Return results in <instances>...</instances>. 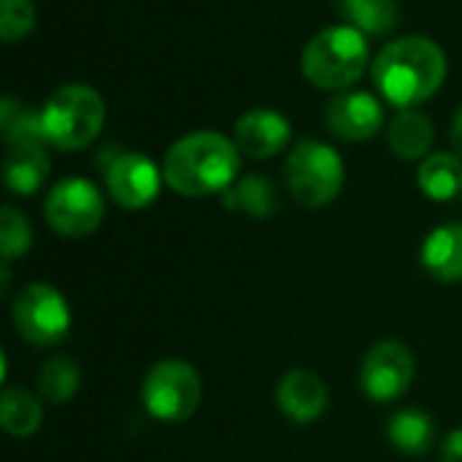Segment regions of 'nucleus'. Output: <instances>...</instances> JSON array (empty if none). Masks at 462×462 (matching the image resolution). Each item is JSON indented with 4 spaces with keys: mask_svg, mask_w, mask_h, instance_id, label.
Wrapping results in <instances>:
<instances>
[{
    "mask_svg": "<svg viewBox=\"0 0 462 462\" xmlns=\"http://www.w3.org/2000/svg\"><path fill=\"white\" fill-rule=\"evenodd\" d=\"M35 27V5L30 0H0V35L5 43L22 41Z\"/></svg>",
    "mask_w": 462,
    "mask_h": 462,
    "instance_id": "obj_25",
    "label": "nucleus"
},
{
    "mask_svg": "<svg viewBox=\"0 0 462 462\" xmlns=\"http://www.w3.org/2000/svg\"><path fill=\"white\" fill-rule=\"evenodd\" d=\"M292 135L290 119L271 108H252L246 111L233 130V141L241 154L252 160H271L282 149H287Z\"/></svg>",
    "mask_w": 462,
    "mask_h": 462,
    "instance_id": "obj_13",
    "label": "nucleus"
},
{
    "mask_svg": "<svg viewBox=\"0 0 462 462\" xmlns=\"http://www.w3.org/2000/svg\"><path fill=\"white\" fill-rule=\"evenodd\" d=\"M325 122L341 141H368L384 127V108L368 92H341L325 108Z\"/></svg>",
    "mask_w": 462,
    "mask_h": 462,
    "instance_id": "obj_11",
    "label": "nucleus"
},
{
    "mask_svg": "<svg viewBox=\"0 0 462 462\" xmlns=\"http://www.w3.org/2000/svg\"><path fill=\"white\" fill-rule=\"evenodd\" d=\"M365 32L336 24L319 30L300 54V70L317 89H346L368 70Z\"/></svg>",
    "mask_w": 462,
    "mask_h": 462,
    "instance_id": "obj_3",
    "label": "nucleus"
},
{
    "mask_svg": "<svg viewBox=\"0 0 462 462\" xmlns=\"http://www.w3.org/2000/svg\"><path fill=\"white\" fill-rule=\"evenodd\" d=\"M387 439L403 455H425L436 439L433 417L422 409H401L387 422Z\"/></svg>",
    "mask_w": 462,
    "mask_h": 462,
    "instance_id": "obj_20",
    "label": "nucleus"
},
{
    "mask_svg": "<svg viewBox=\"0 0 462 462\" xmlns=\"http://www.w3.org/2000/svg\"><path fill=\"white\" fill-rule=\"evenodd\" d=\"M433 122L417 108H401L387 125V143L401 160H425L433 149Z\"/></svg>",
    "mask_w": 462,
    "mask_h": 462,
    "instance_id": "obj_15",
    "label": "nucleus"
},
{
    "mask_svg": "<svg viewBox=\"0 0 462 462\" xmlns=\"http://www.w3.org/2000/svg\"><path fill=\"white\" fill-rule=\"evenodd\" d=\"M222 206L227 211H241L252 219H271L279 211V189L268 176H244L236 179L222 192Z\"/></svg>",
    "mask_w": 462,
    "mask_h": 462,
    "instance_id": "obj_17",
    "label": "nucleus"
},
{
    "mask_svg": "<svg viewBox=\"0 0 462 462\" xmlns=\"http://www.w3.org/2000/svg\"><path fill=\"white\" fill-rule=\"evenodd\" d=\"M374 84L384 100L398 108H411L433 97L447 79L444 49L425 35L390 41L374 60Z\"/></svg>",
    "mask_w": 462,
    "mask_h": 462,
    "instance_id": "obj_1",
    "label": "nucleus"
},
{
    "mask_svg": "<svg viewBox=\"0 0 462 462\" xmlns=\"http://www.w3.org/2000/svg\"><path fill=\"white\" fill-rule=\"evenodd\" d=\"M203 401L200 374L184 360L154 363L141 384V403L146 414L165 425L187 422Z\"/></svg>",
    "mask_w": 462,
    "mask_h": 462,
    "instance_id": "obj_6",
    "label": "nucleus"
},
{
    "mask_svg": "<svg viewBox=\"0 0 462 462\" xmlns=\"http://www.w3.org/2000/svg\"><path fill=\"white\" fill-rule=\"evenodd\" d=\"M46 176H49V154L43 143H24V146L8 149L5 162H3V179L14 195L38 192Z\"/></svg>",
    "mask_w": 462,
    "mask_h": 462,
    "instance_id": "obj_16",
    "label": "nucleus"
},
{
    "mask_svg": "<svg viewBox=\"0 0 462 462\" xmlns=\"http://www.w3.org/2000/svg\"><path fill=\"white\" fill-rule=\"evenodd\" d=\"M241 168V149L222 133L200 130L179 138L162 162L165 184L184 198L225 192Z\"/></svg>",
    "mask_w": 462,
    "mask_h": 462,
    "instance_id": "obj_2",
    "label": "nucleus"
},
{
    "mask_svg": "<svg viewBox=\"0 0 462 462\" xmlns=\"http://www.w3.org/2000/svg\"><path fill=\"white\" fill-rule=\"evenodd\" d=\"M330 403V390L325 379L309 368L287 371L276 384V406L295 425L317 422Z\"/></svg>",
    "mask_w": 462,
    "mask_h": 462,
    "instance_id": "obj_12",
    "label": "nucleus"
},
{
    "mask_svg": "<svg viewBox=\"0 0 462 462\" xmlns=\"http://www.w3.org/2000/svg\"><path fill=\"white\" fill-rule=\"evenodd\" d=\"M441 462H462V428L452 430L441 444Z\"/></svg>",
    "mask_w": 462,
    "mask_h": 462,
    "instance_id": "obj_26",
    "label": "nucleus"
},
{
    "mask_svg": "<svg viewBox=\"0 0 462 462\" xmlns=\"http://www.w3.org/2000/svg\"><path fill=\"white\" fill-rule=\"evenodd\" d=\"M106 214V203L100 189L87 179H62L54 184L43 203V217L49 227L65 238H87L92 236Z\"/></svg>",
    "mask_w": 462,
    "mask_h": 462,
    "instance_id": "obj_8",
    "label": "nucleus"
},
{
    "mask_svg": "<svg viewBox=\"0 0 462 462\" xmlns=\"http://www.w3.org/2000/svg\"><path fill=\"white\" fill-rule=\"evenodd\" d=\"M41 122L46 141L54 149L79 152L100 135L106 122V103L87 84H65L43 103Z\"/></svg>",
    "mask_w": 462,
    "mask_h": 462,
    "instance_id": "obj_4",
    "label": "nucleus"
},
{
    "mask_svg": "<svg viewBox=\"0 0 462 462\" xmlns=\"http://www.w3.org/2000/svg\"><path fill=\"white\" fill-rule=\"evenodd\" d=\"M0 127H3V138L8 143V149L24 146V143H49L46 133H43L41 111L35 114L8 95L0 103Z\"/></svg>",
    "mask_w": 462,
    "mask_h": 462,
    "instance_id": "obj_23",
    "label": "nucleus"
},
{
    "mask_svg": "<svg viewBox=\"0 0 462 462\" xmlns=\"http://www.w3.org/2000/svg\"><path fill=\"white\" fill-rule=\"evenodd\" d=\"M0 425L14 439L35 436L41 430V425H43L41 395H32L30 390H22V387L3 390V398H0Z\"/></svg>",
    "mask_w": 462,
    "mask_h": 462,
    "instance_id": "obj_19",
    "label": "nucleus"
},
{
    "mask_svg": "<svg viewBox=\"0 0 462 462\" xmlns=\"http://www.w3.org/2000/svg\"><path fill=\"white\" fill-rule=\"evenodd\" d=\"M420 260L433 279L444 284L462 282V222H447L430 230L422 244Z\"/></svg>",
    "mask_w": 462,
    "mask_h": 462,
    "instance_id": "obj_14",
    "label": "nucleus"
},
{
    "mask_svg": "<svg viewBox=\"0 0 462 462\" xmlns=\"http://www.w3.org/2000/svg\"><path fill=\"white\" fill-rule=\"evenodd\" d=\"M417 360L403 341L374 344L360 363V390L374 403H395L414 384Z\"/></svg>",
    "mask_w": 462,
    "mask_h": 462,
    "instance_id": "obj_9",
    "label": "nucleus"
},
{
    "mask_svg": "<svg viewBox=\"0 0 462 462\" xmlns=\"http://www.w3.org/2000/svg\"><path fill=\"white\" fill-rule=\"evenodd\" d=\"M11 322L22 341L32 346H57L70 333V303L46 282H30L22 287L11 306Z\"/></svg>",
    "mask_w": 462,
    "mask_h": 462,
    "instance_id": "obj_7",
    "label": "nucleus"
},
{
    "mask_svg": "<svg viewBox=\"0 0 462 462\" xmlns=\"http://www.w3.org/2000/svg\"><path fill=\"white\" fill-rule=\"evenodd\" d=\"M449 138H452V146H455V154L462 160V106L460 111L455 114L452 119V130H449Z\"/></svg>",
    "mask_w": 462,
    "mask_h": 462,
    "instance_id": "obj_27",
    "label": "nucleus"
},
{
    "mask_svg": "<svg viewBox=\"0 0 462 462\" xmlns=\"http://www.w3.org/2000/svg\"><path fill=\"white\" fill-rule=\"evenodd\" d=\"M79 387H81V371L65 355L49 357L38 371V395L51 406L70 403L76 398Z\"/></svg>",
    "mask_w": 462,
    "mask_h": 462,
    "instance_id": "obj_22",
    "label": "nucleus"
},
{
    "mask_svg": "<svg viewBox=\"0 0 462 462\" xmlns=\"http://www.w3.org/2000/svg\"><path fill=\"white\" fill-rule=\"evenodd\" d=\"M290 195L306 208L330 206L344 187V160L322 141H300L284 162Z\"/></svg>",
    "mask_w": 462,
    "mask_h": 462,
    "instance_id": "obj_5",
    "label": "nucleus"
},
{
    "mask_svg": "<svg viewBox=\"0 0 462 462\" xmlns=\"http://www.w3.org/2000/svg\"><path fill=\"white\" fill-rule=\"evenodd\" d=\"M333 5L349 22V27L368 35H384L395 30L401 16L395 0H333Z\"/></svg>",
    "mask_w": 462,
    "mask_h": 462,
    "instance_id": "obj_21",
    "label": "nucleus"
},
{
    "mask_svg": "<svg viewBox=\"0 0 462 462\" xmlns=\"http://www.w3.org/2000/svg\"><path fill=\"white\" fill-rule=\"evenodd\" d=\"M30 246H32L30 219L14 206H3L0 208V257L5 263L19 260L30 252Z\"/></svg>",
    "mask_w": 462,
    "mask_h": 462,
    "instance_id": "obj_24",
    "label": "nucleus"
},
{
    "mask_svg": "<svg viewBox=\"0 0 462 462\" xmlns=\"http://www.w3.org/2000/svg\"><path fill=\"white\" fill-rule=\"evenodd\" d=\"M162 181V171L141 152H122L106 168V189L111 200L130 211L152 206L160 195Z\"/></svg>",
    "mask_w": 462,
    "mask_h": 462,
    "instance_id": "obj_10",
    "label": "nucleus"
},
{
    "mask_svg": "<svg viewBox=\"0 0 462 462\" xmlns=\"http://www.w3.org/2000/svg\"><path fill=\"white\" fill-rule=\"evenodd\" d=\"M417 184L430 200H452L462 192V160L452 152H433L417 171Z\"/></svg>",
    "mask_w": 462,
    "mask_h": 462,
    "instance_id": "obj_18",
    "label": "nucleus"
}]
</instances>
